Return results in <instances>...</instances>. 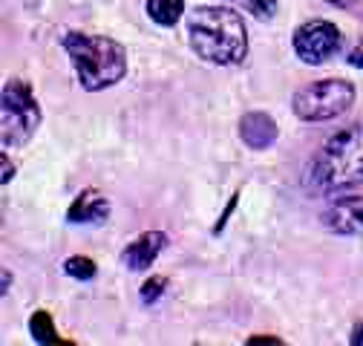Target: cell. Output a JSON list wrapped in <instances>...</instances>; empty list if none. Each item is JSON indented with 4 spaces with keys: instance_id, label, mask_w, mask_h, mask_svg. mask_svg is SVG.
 <instances>
[{
    "instance_id": "obj_4",
    "label": "cell",
    "mask_w": 363,
    "mask_h": 346,
    "mask_svg": "<svg viewBox=\"0 0 363 346\" xmlns=\"http://www.w3.org/2000/svg\"><path fill=\"white\" fill-rule=\"evenodd\" d=\"M0 124H4V147L26 145L40 127V104L23 78H12L0 96Z\"/></svg>"
},
{
    "instance_id": "obj_1",
    "label": "cell",
    "mask_w": 363,
    "mask_h": 346,
    "mask_svg": "<svg viewBox=\"0 0 363 346\" xmlns=\"http://www.w3.org/2000/svg\"><path fill=\"white\" fill-rule=\"evenodd\" d=\"M303 185L314 196H332L363 185V124H349L323 142L306 167Z\"/></svg>"
},
{
    "instance_id": "obj_20",
    "label": "cell",
    "mask_w": 363,
    "mask_h": 346,
    "mask_svg": "<svg viewBox=\"0 0 363 346\" xmlns=\"http://www.w3.org/2000/svg\"><path fill=\"white\" fill-rule=\"evenodd\" d=\"M349 343H352V346H363V320H360V323H354V329H352V337H349Z\"/></svg>"
},
{
    "instance_id": "obj_13",
    "label": "cell",
    "mask_w": 363,
    "mask_h": 346,
    "mask_svg": "<svg viewBox=\"0 0 363 346\" xmlns=\"http://www.w3.org/2000/svg\"><path fill=\"white\" fill-rule=\"evenodd\" d=\"M96 263L89 257H69L64 263V274L67 277H75V280H93L96 277Z\"/></svg>"
},
{
    "instance_id": "obj_7",
    "label": "cell",
    "mask_w": 363,
    "mask_h": 346,
    "mask_svg": "<svg viewBox=\"0 0 363 346\" xmlns=\"http://www.w3.org/2000/svg\"><path fill=\"white\" fill-rule=\"evenodd\" d=\"M320 223L326 231L340 237H357L363 234V196H346L337 199L332 208L320 213Z\"/></svg>"
},
{
    "instance_id": "obj_21",
    "label": "cell",
    "mask_w": 363,
    "mask_h": 346,
    "mask_svg": "<svg viewBox=\"0 0 363 346\" xmlns=\"http://www.w3.org/2000/svg\"><path fill=\"white\" fill-rule=\"evenodd\" d=\"M9 291V272H4V289H0V294Z\"/></svg>"
},
{
    "instance_id": "obj_19",
    "label": "cell",
    "mask_w": 363,
    "mask_h": 346,
    "mask_svg": "<svg viewBox=\"0 0 363 346\" xmlns=\"http://www.w3.org/2000/svg\"><path fill=\"white\" fill-rule=\"evenodd\" d=\"M349 67H354V69H363V40H360L357 47L352 50V55H349Z\"/></svg>"
},
{
    "instance_id": "obj_15",
    "label": "cell",
    "mask_w": 363,
    "mask_h": 346,
    "mask_svg": "<svg viewBox=\"0 0 363 346\" xmlns=\"http://www.w3.org/2000/svg\"><path fill=\"white\" fill-rule=\"evenodd\" d=\"M164 291H167V277L156 274V277H150V280H145V283H142L139 297H142L145 306H153V303H156V300H159Z\"/></svg>"
},
{
    "instance_id": "obj_3",
    "label": "cell",
    "mask_w": 363,
    "mask_h": 346,
    "mask_svg": "<svg viewBox=\"0 0 363 346\" xmlns=\"http://www.w3.org/2000/svg\"><path fill=\"white\" fill-rule=\"evenodd\" d=\"M67 50L78 84L86 93H99L107 86H116L127 75V50L118 40L107 35H86V32H67L61 38Z\"/></svg>"
},
{
    "instance_id": "obj_10",
    "label": "cell",
    "mask_w": 363,
    "mask_h": 346,
    "mask_svg": "<svg viewBox=\"0 0 363 346\" xmlns=\"http://www.w3.org/2000/svg\"><path fill=\"white\" fill-rule=\"evenodd\" d=\"M240 139L248 150H268L277 142V121L268 113H245L240 118Z\"/></svg>"
},
{
    "instance_id": "obj_12",
    "label": "cell",
    "mask_w": 363,
    "mask_h": 346,
    "mask_svg": "<svg viewBox=\"0 0 363 346\" xmlns=\"http://www.w3.org/2000/svg\"><path fill=\"white\" fill-rule=\"evenodd\" d=\"M29 332L35 337V343H43V346H50V343H58V335H55V323H52V315L50 312H35L32 320H29Z\"/></svg>"
},
{
    "instance_id": "obj_8",
    "label": "cell",
    "mask_w": 363,
    "mask_h": 346,
    "mask_svg": "<svg viewBox=\"0 0 363 346\" xmlns=\"http://www.w3.org/2000/svg\"><path fill=\"white\" fill-rule=\"evenodd\" d=\"M107 216H110V199L96 188H86L72 199V205L67 211V223H72V225H101V223H107Z\"/></svg>"
},
{
    "instance_id": "obj_14",
    "label": "cell",
    "mask_w": 363,
    "mask_h": 346,
    "mask_svg": "<svg viewBox=\"0 0 363 346\" xmlns=\"http://www.w3.org/2000/svg\"><path fill=\"white\" fill-rule=\"evenodd\" d=\"M234 4L245 6V12H251L257 21H271L277 15V0H234Z\"/></svg>"
},
{
    "instance_id": "obj_9",
    "label": "cell",
    "mask_w": 363,
    "mask_h": 346,
    "mask_svg": "<svg viewBox=\"0 0 363 346\" xmlns=\"http://www.w3.org/2000/svg\"><path fill=\"white\" fill-rule=\"evenodd\" d=\"M164 245H167V237L162 231H145L121 251V263L130 272H145L156 263V257L164 251Z\"/></svg>"
},
{
    "instance_id": "obj_17",
    "label": "cell",
    "mask_w": 363,
    "mask_h": 346,
    "mask_svg": "<svg viewBox=\"0 0 363 346\" xmlns=\"http://www.w3.org/2000/svg\"><path fill=\"white\" fill-rule=\"evenodd\" d=\"M237 196H240V194H234V196H231V202H228V208H225V211H222V216H219V223L213 225V234H219V231L225 228V223H228V216H231V211L237 208Z\"/></svg>"
},
{
    "instance_id": "obj_5",
    "label": "cell",
    "mask_w": 363,
    "mask_h": 346,
    "mask_svg": "<svg viewBox=\"0 0 363 346\" xmlns=\"http://www.w3.org/2000/svg\"><path fill=\"white\" fill-rule=\"evenodd\" d=\"M354 101V86L343 78H323L294 93V116L303 121H329L343 116Z\"/></svg>"
},
{
    "instance_id": "obj_2",
    "label": "cell",
    "mask_w": 363,
    "mask_h": 346,
    "mask_svg": "<svg viewBox=\"0 0 363 346\" xmlns=\"http://www.w3.org/2000/svg\"><path fill=\"white\" fill-rule=\"evenodd\" d=\"M191 50L219 67H234L248 55V29L240 12L228 6H199L188 15Z\"/></svg>"
},
{
    "instance_id": "obj_6",
    "label": "cell",
    "mask_w": 363,
    "mask_h": 346,
    "mask_svg": "<svg viewBox=\"0 0 363 346\" xmlns=\"http://www.w3.org/2000/svg\"><path fill=\"white\" fill-rule=\"evenodd\" d=\"M343 47V35L332 21H308L294 32V52L303 64H326Z\"/></svg>"
},
{
    "instance_id": "obj_11",
    "label": "cell",
    "mask_w": 363,
    "mask_h": 346,
    "mask_svg": "<svg viewBox=\"0 0 363 346\" xmlns=\"http://www.w3.org/2000/svg\"><path fill=\"white\" fill-rule=\"evenodd\" d=\"M182 12H185V0H147V15L159 26H176Z\"/></svg>"
},
{
    "instance_id": "obj_18",
    "label": "cell",
    "mask_w": 363,
    "mask_h": 346,
    "mask_svg": "<svg viewBox=\"0 0 363 346\" xmlns=\"http://www.w3.org/2000/svg\"><path fill=\"white\" fill-rule=\"evenodd\" d=\"M248 346H283V340L280 337H271V335H254V337H248Z\"/></svg>"
},
{
    "instance_id": "obj_16",
    "label": "cell",
    "mask_w": 363,
    "mask_h": 346,
    "mask_svg": "<svg viewBox=\"0 0 363 346\" xmlns=\"http://www.w3.org/2000/svg\"><path fill=\"white\" fill-rule=\"evenodd\" d=\"M0 164H4V173H0V182L9 185V182H12V177H15V164L9 162V153L0 156Z\"/></svg>"
}]
</instances>
